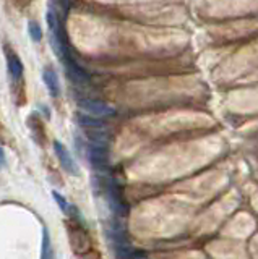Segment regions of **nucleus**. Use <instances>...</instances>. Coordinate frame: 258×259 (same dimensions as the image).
Masks as SVG:
<instances>
[{"label": "nucleus", "instance_id": "obj_1", "mask_svg": "<svg viewBox=\"0 0 258 259\" xmlns=\"http://www.w3.org/2000/svg\"><path fill=\"white\" fill-rule=\"evenodd\" d=\"M78 110L91 115L96 118H109L115 115V108L106 102H101L96 99H80L78 100Z\"/></svg>", "mask_w": 258, "mask_h": 259}, {"label": "nucleus", "instance_id": "obj_2", "mask_svg": "<svg viewBox=\"0 0 258 259\" xmlns=\"http://www.w3.org/2000/svg\"><path fill=\"white\" fill-rule=\"evenodd\" d=\"M85 158L91 164L93 168L96 170H104L109 166V148L104 146H96L86 141V149H85Z\"/></svg>", "mask_w": 258, "mask_h": 259}, {"label": "nucleus", "instance_id": "obj_3", "mask_svg": "<svg viewBox=\"0 0 258 259\" xmlns=\"http://www.w3.org/2000/svg\"><path fill=\"white\" fill-rule=\"evenodd\" d=\"M54 152H56L57 159L60 162V166L65 170L67 174L70 175H80V170H78V166L77 162L73 160L72 154L69 152V149H67L60 141H54Z\"/></svg>", "mask_w": 258, "mask_h": 259}, {"label": "nucleus", "instance_id": "obj_4", "mask_svg": "<svg viewBox=\"0 0 258 259\" xmlns=\"http://www.w3.org/2000/svg\"><path fill=\"white\" fill-rule=\"evenodd\" d=\"M65 68H67V74H69V78L73 81L75 84H86L88 81H90V76H88V72L85 70L83 66H80L75 60L67 58L65 60Z\"/></svg>", "mask_w": 258, "mask_h": 259}, {"label": "nucleus", "instance_id": "obj_5", "mask_svg": "<svg viewBox=\"0 0 258 259\" xmlns=\"http://www.w3.org/2000/svg\"><path fill=\"white\" fill-rule=\"evenodd\" d=\"M5 56H7V68H9L10 76L13 80H20L23 76V70H25L22 58H20L17 54L10 49V47H7Z\"/></svg>", "mask_w": 258, "mask_h": 259}, {"label": "nucleus", "instance_id": "obj_6", "mask_svg": "<svg viewBox=\"0 0 258 259\" xmlns=\"http://www.w3.org/2000/svg\"><path fill=\"white\" fill-rule=\"evenodd\" d=\"M72 244H73V250L77 251L78 254L81 253H86L88 250H90V238H88L86 232L83 230V227H75L73 232H72Z\"/></svg>", "mask_w": 258, "mask_h": 259}, {"label": "nucleus", "instance_id": "obj_7", "mask_svg": "<svg viewBox=\"0 0 258 259\" xmlns=\"http://www.w3.org/2000/svg\"><path fill=\"white\" fill-rule=\"evenodd\" d=\"M43 81L47 88V91L51 92L52 98H59L60 96V83H59V76L54 68L46 66L43 72Z\"/></svg>", "mask_w": 258, "mask_h": 259}, {"label": "nucleus", "instance_id": "obj_8", "mask_svg": "<svg viewBox=\"0 0 258 259\" xmlns=\"http://www.w3.org/2000/svg\"><path fill=\"white\" fill-rule=\"evenodd\" d=\"M85 138L91 144L104 146V148L109 146V134H107L104 128H86Z\"/></svg>", "mask_w": 258, "mask_h": 259}, {"label": "nucleus", "instance_id": "obj_9", "mask_svg": "<svg viewBox=\"0 0 258 259\" xmlns=\"http://www.w3.org/2000/svg\"><path fill=\"white\" fill-rule=\"evenodd\" d=\"M77 124L83 128H104L106 126V122L103 118L91 117V115L83 114V112L77 114Z\"/></svg>", "mask_w": 258, "mask_h": 259}, {"label": "nucleus", "instance_id": "obj_10", "mask_svg": "<svg viewBox=\"0 0 258 259\" xmlns=\"http://www.w3.org/2000/svg\"><path fill=\"white\" fill-rule=\"evenodd\" d=\"M28 32H30L31 40H35V42H41V39H43V28H41V24L38 22H30L28 23Z\"/></svg>", "mask_w": 258, "mask_h": 259}, {"label": "nucleus", "instance_id": "obj_11", "mask_svg": "<svg viewBox=\"0 0 258 259\" xmlns=\"http://www.w3.org/2000/svg\"><path fill=\"white\" fill-rule=\"evenodd\" d=\"M52 196H54V200H56L57 206L60 208V210L67 214V210H69V206H70V204L65 201V198H64L62 194H60L59 192H52Z\"/></svg>", "mask_w": 258, "mask_h": 259}, {"label": "nucleus", "instance_id": "obj_12", "mask_svg": "<svg viewBox=\"0 0 258 259\" xmlns=\"http://www.w3.org/2000/svg\"><path fill=\"white\" fill-rule=\"evenodd\" d=\"M5 166V152H4V149L0 148V168H2Z\"/></svg>", "mask_w": 258, "mask_h": 259}]
</instances>
